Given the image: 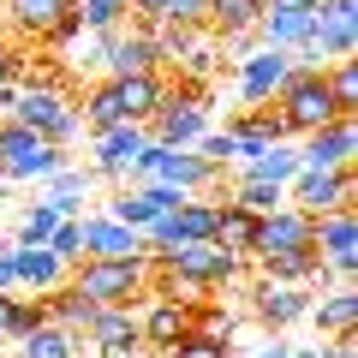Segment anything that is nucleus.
<instances>
[{
	"label": "nucleus",
	"instance_id": "obj_1",
	"mask_svg": "<svg viewBox=\"0 0 358 358\" xmlns=\"http://www.w3.org/2000/svg\"><path fill=\"white\" fill-rule=\"evenodd\" d=\"M66 287H72L78 299H90V305H126L138 310L143 299H150V257H84V263L66 275Z\"/></svg>",
	"mask_w": 358,
	"mask_h": 358
},
{
	"label": "nucleus",
	"instance_id": "obj_2",
	"mask_svg": "<svg viewBox=\"0 0 358 358\" xmlns=\"http://www.w3.org/2000/svg\"><path fill=\"white\" fill-rule=\"evenodd\" d=\"M6 120H18V126H30L36 138L48 143H72L78 131H84V120H78V102L66 96L54 78H24L18 72V90H13V108H6Z\"/></svg>",
	"mask_w": 358,
	"mask_h": 358
},
{
	"label": "nucleus",
	"instance_id": "obj_3",
	"mask_svg": "<svg viewBox=\"0 0 358 358\" xmlns=\"http://www.w3.org/2000/svg\"><path fill=\"white\" fill-rule=\"evenodd\" d=\"M203 131H209V84H185V78H167V96H162V108L150 114L143 138L162 143V150H192Z\"/></svg>",
	"mask_w": 358,
	"mask_h": 358
},
{
	"label": "nucleus",
	"instance_id": "obj_4",
	"mask_svg": "<svg viewBox=\"0 0 358 358\" xmlns=\"http://www.w3.org/2000/svg\"><path fill=\"white\" fill-rule=\"evenodd\" d=\"M275 108H281V120H287V131H293V138H310V131L334 126V120H352V114H341V108H334L329 78H322L317 66H293V72H287V84L275 90Z\"/></svg>",
	"mask_w": 358,
	"mask_h": 358
},
{
	"label": "nucleus",
	"instance_id": "obj_5",
	"mask_svg": "<svg viewBox=\"0 0 358 358\" xmlns=\"http://www.w3.org/2000/svg\"><path fill=\"white\" fill-rule=\"evenodd\" d=\"M66 162H72V150H60V143L36 138L30 126H18V120L0 114V173H6V185H42V179H54Z\"/></svg>",
	"mask_w": 358,
	"mask_h": 358
},
{
	"label": "nucleus",
	"instance_id": "obj_6",
	"mask_svg": "<svg viewBox=\"0 0 358 358\" xmlns=\"http://www.w3.org/2000/svg\"><path fill=\"white\" fill-rule=\"evenodd\" d=\"M358 48V0H317L310 13V42L293 54V66H334V60H352Z\"/></svg>",
	"mask_w": 358,
	"mask_h": 358
},
{
	"label": "nucleus",
	"instance_id": "obj_7",
	"mask_svg": "<svg viewBox=\"0 0 358 358\" xmlns=\"http://www.w3.org/2000/svg\"><path fill=\"white\" fill-rule=\"evenodd\" d=\"M358 203V173L352 167H334V173H293L287 179V209H305V215H334V209Z\"/></svg>",
	"mask_w": 358,
	"mask_h": 358
},
{
	"label": "nucleus",
	"instance_id": "obj_8",
	"mask_svg": "<svg viewBox=\"0 0 358 358\" xmlns=\"http://www.w3.org/2000/svg\"><path fill=\"white\" fill-rule=\"evenodd\" d=\"M90 358H143V334H138V310L126 305H102L90 317V329L78 334Z\"/></svg>",
	"mask_w": 358,
	"mask_h": 358
},
{
	"label": "nucleus",
	"instance_id": "obj_9",
	"mask_svg": "<svg viewBox=\"0 0 358 358\" xmlns=\"http://www.w3.org/2000/svg\"><path fill=\"white\" fill-rule=\"evenodd\" d=\"M143 126H108V131H96V138H90V173L96 179H108V185H126L131 179V162H138L143 155Z\"/></svg>",
	"mask_w": 358,
	"mask_h": 358
},
{
	"label": "nucleus",
	"instance_id": "obj_10",
	"mask_svg": "<svg viewBox=\"0 0 358 358\" xmlns=\"http://www.w3.org/2000/svg\"><path fill=\"white\" fill-rule=\"evenodd\" d=\"M138 334H143V358H167L192 334V305H179V299H143Z\"/></svg>",
	"mask_w": 358,
	"mask_h": 358
},
{
	"label": "nucleus",
	"instance_id": "obj_11",
	"mask_svg": "<svg viewBox=\"0 0 358 358\" xmlns=\"http://www.w3.org/2000/svg\"><path fill=\"white\" fill-rule=\"evenodd\" d=\"M293 155H299V173H334V167H352V155H358V120H334V126L310 131Z\"/></svg>",
	"mask_w": 358,
	"mask_h": 358
},
{
	"label": "nucleus",
	"instance_id": "obj_12",
	"mask_svg": "<svg viewBox=\"0 0 358 358\" xmlns=\"http://www.w3.org/2000/svg\"><path fill=\"white\" fill-rule=\"evenodd\" d=\"M233 72H239V108H263V102H275V90L287 84L293 54H281V48H251Z\"/></svg>",
	"mask_w": 358,
	"mask_h": 358
},
{
	"label": "nucleus",
	"instance_id": "obj_13",
	"mask_svg": "<svg viewBox=\"0 0 358 358\" xmlns=\"http://www.w3.org/2000/svg\"><path fill=\"white\" fill-rule=\"evenodd\" d=\"M310 233H317V215L305 209H275V215L257 221V245H251V263L257 257H287V251H310Z\"/></svg>",
	"mask_w": 358,
	"mask_h": 358
},
{
	"label": "nucleus",
	"instance_id": "obj_14",
	"mask_svg": "<svg viewBox=\"0 0 358 358\" xmlns=\"http://www.w3.org/2000/svg\"><path fill=\"white\" fill-rule=\"evenodd\" d=\"M251 317H257V329L281 334V329H293V322H305V317H310V293H305V287L257 281V287H251Z\"/></svg>",
	"mask_w": 358,
	"mask_h": 358
},
{
	"label": "nucleus",
	"instance_id": "obj_15",
	"mask_svg": "<svg viewBox=\"0 0 358 358\" xmlns=\"http://www.w3.org/2000/svg\"><path fill=\"white\" fill-rule=\"evenodd\" d=\"M310 13L317 6H299V0H268V13H263V24L251 30L263 48H281V54H299L310 42Z\"/></svg>",
	"mask_w": 358,
	"mask_h": 358
},
{
	"label": "nucleus",
	"instance_id": "obj_16",
	"mask_svg": "<svg viewBox=\"0 0 358 358\" xmlns=\"http://www.w3.org/2000/svg\"><path fill=\"white\" fill-rule=\"evenodd\" d=\"M72 6H78V0H0V13H6V30H13L18 48H24V42H36V48H42V36H48V30L60 24Z\"/></svg>",
	"mask_w": 358,
	"mask_h": 358
},
{
	"label": "nucleus",
	"instance_id": "obj_17",
	"mask_svg": "<svg viewBox=\"0 0 358 358\" xmlns=\"http://www.w3.org/2000/svg\"><path fill=\"white\" fill-rule=\"evenodd\" d=\"M102 66H108V78H138V72H162V66H155V48H150V30H138V24L114 30V36L102 42Z\"/></svg>",
	"mask_w": 358,
	"mask_h": 358
},
{
	"label": "nucleus",
	"instance_id": "obj_18",
	"mask_svg": "<svg viewBox=\"0 0 358 358\" xmlns=\"http://www.w3.org/2000/svg\"><path fill=\"white\" fill-rule=\"evenodd\" d=\"M108 84H114V108H120V120H126V126H150V114L162 108V96H167V78H162V72L108 78Z\"/></svg>",
	"mask_w": 358,
	"mask_h": 358
},
{
	"label": "nucleus",
	"instance_id": "obj_19",
	"mask_svg": "<svg viewBox=\"0 0 358 358\" xmlns=\"http://www.w3.org/2000/svg\"><path fill=\"white\" fill-rule=\"evenodd\" d=\"M13 268H18V293H36V299L66 287V275H72L48 245H13Z\"/></svg>",
	"mask_w": 358,
	"mask_h": 358
},
{
	"label": "nucleus",
	"instance_id": "obj_20",
	"mask_svg": "<svg viewBox=\"0 0 358 358\" xmlns=\"http://www.w3.org/2000/svg\"><path fill=\"white\" fill-rule=\"evenodd\" d=\"M84 257H150L143 251V233H131V227H120V221H108V215H84Z\"/></svg>",
	"mask_w": 358,
	"mask_h": 358
},
{
	"label": "nucleus",
	"instance_id": "obj_21",
	"mask_svg": "<svg viewBox=\"0 0 358 358\" xmlns=\"http://www.w3.org/2000/svg\"><path fill=\"white\" fill-rule=\"evenodd\" d=\"M257 281H275V287H305L322 281V257L317 251H287V257H257Z\"/></svg>",
	"mask_w": 358,
	"mask_h": 358
},
{
	"label": "nucleus",
	"instance_id": "obj_22",
	"mask_svg": "<svg viewBox=\"0 0 358 358\" xmlns=\"http://www.w3.org/2000/svg\"><path fill=\"white\" fill-rule=\"evenodd\" d=\"M209 245H221L227 257L251 263V245H257V215H251V209H239V203H227V197H221V221H215V239H209Z\"/></svg>",
	"mask_w": 358,
	"mask_h": 358
},
{
	"label": "nucleus",
	"instance_id": "obj_23",
	"mask_svg": "<svg viewBox=\"0 0 358 358\" xmlns=\"http://www.w3.org/2000/svg\"><path fill=\"white\" fill-rule=\"evenodd\" d=\"M310 322L322 334H358V287H334L329 299H310Z\"/></svg>",
	"mask_w": 358,
	"mask_h": 358
},
{
	"label": "nucleus",
	"instance_id": "obj_24",
	"mask_svg": "<svg viewBox=\"0 0 358 358\" xmlns=\"http://www.w3.org/2000/svg\"><path fill=\"white\" fill-rule=\"evenodd\" d=\"M268 0H209V30H215L221 42L227 36H251L257 24H263Z\"/></svg>",
	"mask_w": 358,
	"mask_h": 358
},
{
	"label": "nucleus",
	"instance_id": "obj_25",
	"mask_svg": "<svg viewBox=\"0 0 358 358\" xmlns=\"http://www.w3.org/2000/svg\"><path fill=\"white\" fill-rule=\"evenodd\" d=\"M13 352H18V358H90V352H84V341H78L72 329H60V322H42V329H36V334H24Z\"/></svg>",
	"mask_w": 358,
	"mask_h": 358
},
{
	"label": "nucleus",
	"instance_id": "obj_26",
	"mask_svg": "<svg viewBox=\"0 0 358 358\" xmlns=\"http://www.w3.org/2000/svg\"><path fill=\"white\" fill-rule=\"evenodd\" d=\"M293 173H299V155L287 150V143H268V150L245 155V162H239V173H233V179H263V185H287Z\"/></svg>",
	"mask_w": 358,
	"mask_h": 358
},
{
	"label": "nucleus",
	"instance_id": "obj_27",
	"mask_svg": "<svg viewBox=\"0 0 358 358\" xmlns=\"http://www.w3.org/2000/svg\"><path fill=\"white\" fill-rule=\"evenodd\" d=\"M42 310H48V322H60V329H72V334H84L90 317H96V305H90V299H78L72 287H54V293H42Z\"/></svg>",
	"mask_w": 358,
	"mask_h": 358
},
{
	"label": "nucleus",
	"instance_id": "obj_28",
	"mask_svg": "<svg viewBox=\"0 0 358 358\" xmlns=\"http://www.w3.org/2000/svg\"><path fill=\"white\" fill-rule=\"evenodd\" d=\"M102 215H108V221H120V227H131V233H143L155 215H162V209H155L143 192H126V185H120V192L102 203Z\"/></svg>",
	"mask_w": 358,
	"mask_h": 358
},
{
	"label": "nucleus",
	"instance_id": "obj_29",
	"mask_svg": "<svg viewBox=\"0 0 358 358\" xmlns=\"http://www.w3.org/2000/svg\"><path fill=\"white\" fill-rule=\"evenodd\" d=\"M60 227V209L48 203V197H36V203L18 209V227H13V245H48V233Z\"/></svg>",
	"mask_w": 358,
	"mask_h": 358
},
{
	"label": "nucleus",
	"instance_id": "obj_30",
	"mask_svg": "<svg viewBox=\"0 0 358 358\" xmlns=\"http://www.w3.org/2000/svg\"><path fill=\"white\" fill-rule=\"evenodd\" d=\"M96 185H102V179L90 173V167L66 162V167H60V173H54V179H42V197H78V203H84V197L96 192Z\"/></svg>",
	"mask_w": 358,
	"mask_h": 358
},
{
	"label": "nucleus",
	"instance_id": "obj_31",
	"mask_svg": "<svg viewBox=\"0 0 358 358\" xmlns=\"http://www.w3.org/2000/svg\"><path fill=\"white\" fill-rule=\"evenodd\" d=\"M322 78H329L334 108H341V114H352V108H358V60H334V66H322Z\"/></svg>",
	"mask_w": 358,
	"mask_h": 358
},
{
	"label": "nucleus",
	"instance_id": "obj_32",
	"mask_svg": "<svg viewBox=\"0 0 358 358\" xmlns=\"http://www.w3.org/2000/svg\"><path fill=\"white\" fill-rule=\"evenodd\" d=\"M48 251L60 257L66 268H78V263H84V221H60V227L48 233Z\"/></svg>",
	"mask_w": 358,
	"mask_h": 358
},
{
	"label": "nucleus",
	"instance_id": "obj_33",
	"mask_svg": "<svg viewBox=\"0 0 358 358\" xmlns=\"http://www.w3.org/2000/svg\"><path fill=\"white\" fill-rule=\"evenodd\" d=\"M162 24H173V30H209V0H167Z\"/></svg>",
	"mask_w": 358,
	"mask_h": 358
},
{
	"label": "nucleus",
	"instance_id": "obj_34",
	"mask_svg": "<svg viewBox=\"0 0 358 358\" xmlns=\"http://www.w3.org/2000/svg\"><path fill=\"white\" fill-rule=\"evenodd\" d=\"M42 322H48V310H42V299H13V334H6V346H18L24 334H36Z\"/></svg>",
	"mask_w": 358,
	"mask_h": 358
},
{
	"label": "nucleus",
	"instance_id": "obj_35",
	"mask_svg": "<svg viewBox=\"0 0 358 358\" xmlns=\"http://www.w3.org/2000/svg\"><path fill=\"white\" fill-rule=\"evenodd\" d=\"M167 358H233V346L227 341H203V334H185Z\"/></svg>",
	"mask_w": 358,
	"mask_h": 358
},
{
	"label": "nucleus",
	"instance_id": "obj_36",
	"mask_svg": "<svg viewBox=\"0 0 358 358\" xmlns=\"http://www.w3.org/2000/svg\"><path fill=\"white\" fill-rule=\"evenodd\" d=\"M18 72H24V48H18L13 36H0V96L18 84Z\"/></svg>",
	"mask_w": 358,
	"mask_h": 358
},
{
	"label": "nucleus",
	"instance_id": "obj_37",
	"mask_svg": "<svg viewBox=\"0 0 358 358\" xmlns=\"http://www.w3.org/2000/svg\"><path fill=\"white\" fill-rule=\"evenodd\" d=\"M293 358H358V334H334L329 346H317V352H293Z\"/></svg>",
	"mask_w": 358,
	"mask_h": 358
},
{
	"label": "nucleus",
	"instance_id": "obj_38",
	"mask_svg": "<svg viewBox=\"0 0 358 358\" xmlns=\"http://www.w3.org/2000/svg\"><path fill=\"white\" fill-rule=\"evenodd\" d=\"M0 293H18V268H13V239L0 233Z\"/></svg>",
	"mask_w": 358,
	"mask_h": 358
},
{
	"label": "nucleus",
	"instance_id": "obj_39",
	"mask_svg": "<svg viewBox=\"0 0 358 358\" xmlns=\"http://www.w3.org/2000/svg\"><path fill=\"white\" fill-rule=\"evenodd\" d=\"M13 299L18 293H0V346H6V334H13Z\"/></svg>",
	"mask_w": 358,
	"mask_h": 358
},
{
	"label": "nucleus",
	"instance_id": "obj_40",
	"mask_svg": "<svg viewBox=\"0 0 358 358\" xmlns=\"http://www.w3.org/2000/svg\"><path fill=\"white\" fill-rule=\"evenodd\" d=\"M257 358H293V346H281V341H275L268 352H257Z\"/></svg>",
	"mask_w": 358,
	"mask_h": 358
},
{
	"label": "nucleus",
	"instance_id": "obj_41",
	"mask_svg": "<svg viewBox=\"0 0 358 358\" xmlns=\"http://www.w3.org/2000/svg\"><path fill=\"white\" fill-rule=\"evenodd\" d=\"M0 185H6V173H0Z\"/></svg>",
	"mask_w": 358,
	"mask_h": 358
},
{
	"label": "nucleus",
	"instance_id": "obj_42",
	"mask_svg": "<svg viewBox=\"0 0 358 358\" xmlns=\"http://www.w3.org/2000/svg\"><path fill=\"white\" fill-rule=\"evenodd\" d=\"M0 358H6V346H0Z\"/></svg>",
	"mask_w": 358,
	"mask_h": 358
}]
</instances>
